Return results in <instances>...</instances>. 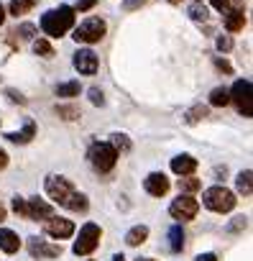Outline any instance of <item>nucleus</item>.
Returning <instances> with one entry per match:
<instances>
[{
  "label": "nucleus",
  "instance_id": "1",
  "mask_svg": "<svg viewBox=\"0 0 253 261\" xmlns=\"http://www.w3.org/2000/svg\"><path fill=\"white\" fill-rule=\"evenodd\" d=\"M72 26H74V8H69V6L54 8V11L44 13V18H41L44 34H46V36H54V39L64 36Z\"/></svg>",
  "mask_w": 253,
  "mask_h": 261
},
{
  "label": "nucleus",
  "instance_id": "2",
  "mask_svg": "<svg viewBox=\"0 0 253 261\" xmlns=\"http://www.w3.org/2000/svg\"><path fill=\"white\" fill-rule=\"evenodd\" d=\"M202 202H205V207L212 210V213H230L238 200H235V195H233L228 187L215 185V187H210V190L202 192Z\"/></svg>",
  "mask_w": 253,
  "mask_h": 261
},
{
  "label": "nucleus",
  "instance_id": "3",
  "mask_svg": "<svg viewBox=\"0 0 253 261\" xmlns=\"http://www.w3.org/2000/svg\"><path fill=\"white\" fill-rule=\"evenodd\" d=\"M100 236H102V230H100L97 223H85L79 236H77V241H74V246H72V251L77 256H90L100 246Z\"/></svg>",
  "mask_w": 253,
  "mask_h": 261
},
{
  "label": "nucleus",
  "instance_id": "4",
  "mask_svg": "<svg viewBox=\"0 0 253 261\" xmlns=\"http://www.w3.org/2000/svg\"><path fill=\"white\" fill-rule=\"evenodd\" d=\"M90 162H92V167L100 172V174H105V172H113L115 169V162H118V151L110 146V144H92V149H90Z\"/></svg>",
  "mask_w": 253,
  "mask_h": 261
},
{
  "label": "nucleus",
  "instance_id": "5",
  "mask_svg": "<svg viewBox=\"0 0 253 261\" xmlns=\"http://www.w3.org/2000/svg\"><path fill=\"white\" fill-rule=\"evenodd\" d=\"M105 31H107V26L102 18H87L74 29V41L77 44H97L105 36Z\"/></svg>",
  "mask_w": 253,
  "mask_h": 261
},
{
  "label": "nucleus",
  "instance_id": "6",
  "mask_svg": "<svg viewBox=\"0 0 253 261\" xmlns=\"http://www.w3.org/2000/svg\"><path fill=\"white\" fill-rule=\"evenodd\" d=\"M228 92H230V100L235 102V108L245 118H250L253 115V85H250V80H238L233 85V90H228Z\"/></svg>",
  "mask_w": 253,
  "mask_h": 261
},
{
  "label": "nucleus",
  "instance_id": "7",
  "mask_svg": "<svg viewBox=\"0 0 253 261\" xmlns=\"http://www.w3.org/2000/svg\"><path fill=\"white\" fill-rule=\"evenodd\" d=\"M197 213H200V202H197L192 195H179V197L169 205V215H172L174 220H182V223L194 220Z\"/></svg>",
  "mask_w": 253,
  "mask_h": 261
},
{
  "label": "nucleus",
  "instance_id": "8",
  "mask_svg": "<svg viewBox=\"0 0 253 261\" xmlns=\"http://www.w3.org/2000/svg\"><path fill=\"white\" fill-rule=\"evenodd\" d=\"M72 192H74V185H72L67 177H59V174L46 177V195H49L54 202L67 205V200L72 197Z\"/></svg>",
  "mask_w": 253,
  "mask_h": 261
},
{
  "label": "nucleus",
  "instance_id": "9",
  "mask_svg": "<svg viewBox=\"0 0 253 261\" xmlns=\"http://www.w3.org/2000/svg\"><path fill=\"white\" fill-rule=\"evenodd\" d=\"M44 233L46 236H51V238H69V236H74V223L72 220H67V218H46L44 220Z\"/></svg>",
  "mask_w": 253,
  "mask_h": 261
},
{
  "label": "nucleus",
  "instance_id": "10",
  "mask_svg": "<svg viewBox=\"0 0 253 261\" xmlns=\"http://www.w3.org/2000/svg\"><path fill=\"white\" fill-rule=\"evenodd\" d=\"M29 253L39 256V258H57V256H62V246L49 243V241L34 236V238H29Z\"/></svg>",
  "mask_w": 253,
  "mask_h": 261
},
{
  "label": "nucleus",
  "instance_id": "11",
  "mask_svg": "<svg viewBox=\"0 0 253 261\" xmlns=\"http://www.w3.org/2000/svg\"><path fill=\"white\" fill-rule=\"evenodd\" d=\"M74 69L79 74H95L97 72V54L92 49H79L74 54Z\"/></svg>",
  "mask_w": 253,
  "mask_h": 261
},
{
  "label": "nucleus",
  "instance_id": "12",
  "mask_svg": "<svg viewBox=\"0 0 253 261\" xmlns=\"http://www.w3.org/2000/svg\"><path fill=\"white\" fill-rule=\"evenodd\" d=\"M144 190H146L151 197H164V195L169 192V179H166V174L151 172V174L144 179Z\"/></svg>",
  "mask_w": 253,
  "mask_h": 261
},
{
  "label": "nucleus",
  "instance_id": "13",
  "mask_svg": "<svg viewBox=\"0 0 253 261\" xmlns=\"http://www.w3.org/2000/svg\"><path fill=\"white\" fill-rule=\"evenodd\" d=\"M51 215H54V207L46 200H39V197L26 200V218H31V220H46Z\"/></svg>",
  "mask_w": 253,
  "mask_h": 261
},
{
  "label": "nucleus",
  "instance_id": "14",
  "mask_svg": "<svg viewBox=\"0 0 253 261\" xmlns=\"http://www.w3.org/2000/svg\"><path fill=\"white\" fill-rule=\"evenodd\" d=\"M194 169H197V159L189 156V154H182V156H174V159H172V172L179 174V177H187V174H192Z\"/></svg>",
  "mask_w": 253,
  "mask_h": 261
},
{
  "label": "nucleus",
  "instance_id": "15",
  "mask_svg": "<svg viewBox=\"0 0 253 261\" xmlns=\"http://www.w3.org/2000/svg\"><path fill=\"white\" fill-rule=\"evenodd\" d=\"M0 248H3L6 253H16L21 248V238L16 230L11 228H0Z\"/></svg>",
  "mask_w": 253,
  "mask_h": 261
},
{
  "label": "nucleus",
  "instance_id": "16",
  "mask_svg": "<svg viewBox=\"0 0 253 261\" xmlns=\"http://www.w3.org/2000/svg\"><path fill=\"white\" fill-rule=\"evenodd\" d=\"M222 23H225V29H228L230 34H235V31H243V26H245V16H243V11H230V8H228Z\"/></svg>",
  "mask_w": 253,
  "mask_h": 261
},
{
  "label": "nucleus",
  "instance_id": "17",
  "mask_svg": "<svg viewBox=\"0 0 253 261\" xmlns=\"http://www.w3.org/2000/svg\"><path fill=\"white\" fill-rule=\"evenodd\" d=\"M34 136H36V123L34 120H26L23 130H18V134H6V139L13 141V144H29Z\"/></svg>",
  "mask_w": 253,
  "mask_h": 261
},
{
  "label": "nucleus",
  "instance_id": "18",
  "mask_svg": "<svg viewBox=\"0 0 253 261\" xmlns=\"http://www.w3.org/2000/svg\"><path fill=\"white\" fill-rule=\"evenodd\" d=\"M149 238V228L146 225H133L128 233H125V243L128 246H141Z\"/></svg>",
  "mask_w": 253,
  "mask_h": 261
},
{
  "label": "nucleus",
  "instance_id": "19",
  "mask_svg": "<svg viewBox=\"0 0 253 261\" xmlns=\"http://www.w3.org/2000/svg\"><path fill=\"white\" fill-rule=\"evenodd\" d=\"M250 179H253V172H250V169H245V172H240V174L235 177V187H238V192L245 195V197L253 192V182H250Z\"/></svg>",
  "mask_w": 253,
  "mask_h": 261
},
{
  "label": "nucleus",
  "instance_id": "20",
  "mask_svg": "<svg viewBox=\"0 0 253 261\" xmlns=\"http://www.w3.org/2000/svg\"><path fill=\"white\" fill-rule=\"evenodd\" d=\"M64 207H67V210H72V213H85V210L90 207V202H87V197H85L82 192H77V190H74Z\"/></svg>",
  "mask_w": 253,
  "mask_h": 261
},
{
  "label": "nucleus",
  "instance_id": "21",
  "mask_svg": "<svg viewBox=\"0 0 253 261\" xmlns=\"http://www.w3.org/2000/svg\"><path fill=\"white\" fill-rule=\"evenodd\" d=\"M228 102H230L228 87H215V90L210 92V105H212V108H225Z\"/></svg>",
  "mask_w": 253,
  "mask_h": 261
},
{
  "label": "nucleus",
  "instance_id": "22",
  "mask_svg": "<svg viewBox=\"0 0 253 261\" xmlns=\"http://www.w3.org/2000/svg\"><path fill=\"white\" fill-rule=\"evenodd\" d=\"M169 248H172L174 253H179V251L184 248V230H182V225H174V228L169 230Z\"/></svg>",
  "mask_w": 253,
  "mask_h": 261
},
{
  "label": "nucleus",
  "instance_id": "23",
  "mask_svg": "<svg viewBox=\"0 0 253 261\" xmlns=\"http://www.w3.org/2000/svg\"><path fill=\"white\" fill-rule=\"evenodd\" d=\"M57 97H77L79 95V82H62V85H57Z\"/></svg>",
  "mask_w": 253,
  "mask_h": 261
},
{
  "label": "nucleus",
  "instance_id": "24",
  "mask_svg": "<svg viewBox=\"0 0 253 261\" xmlns=\"http://www.w3.org/2000/svg\"><path fill=\"white\" fill-rule=\"evenodd\" d=\"M177 185H179V192H182V195H192V192H197V190L202 187V182H200V179H194L192 174L182 177V179H179Z\"/></svg>",
  "mask_w": 253,
  "mask_h": 261
},
{
  "label": "nucleus",
  "instance_id": "25",
  "mask_svg": "<svg viewBox=\"0 0 253 261\" xmlns=\"http://www.w3.org/2000/svg\"><path fill=\"white\" fill-rule=\"evenodd\" d=\"M36 6V0H11V13L13 16H26Z\"/></svg>",
  "mask_w": 253,
  "mask_h": 261
},
{
  "label": "nucleus",
  "instance_id": "26",
  "mask_svg": "<svg viewBox=\"0 0 253 261\" xmlns=\"http://www.w3.org/2000/svg\"><path fill=\"white\" fill-rule=\"evenodd\" d=\"M110 139H113V141H110V146H113L118 154L131 151V141H128V136H123V134H113Z\"/></svg>",
  "mask_w": 253,
  "mask_h": 261
},
{
  "label": "nucleus",
  "instance_id": "27",
  "mask_svg": "<svg viewBox=\"0 0 253 261\" xmlns=\"http://www.w3.org/2000/svg\"><path fill=\"white\" fill-rule=\"evenodd\" d=\"M34 51L39 57H54V46L46 39H34Z\"/></svg>",
  "mask_w": 253,
  "mask_h": 261
},
{
  "label": "nucleus",
  "instance_id": "28",
  "mask_svg": "<svg viewBox=\"0 0 253 261\" xmlns=\"http://www.w3.org/2000/svg\"><path fill=\"white\" fill-rule=\"evenodd\" d=\"M202 118H207V108H205V105H194V108L187 113V123H200Z\"/></svg>",
  "mask_w": 253,
  "mask_h": 261
},
{
  "label": "nucleus",
  "instance_id": "29",
  "mask_svg": "<svg viewBox=\"0 0 253 261\" xmlns=\"http://www.w3.org/2000/svg\"><path fill=\"white\" fill-rule=\"evenodd\" d=\"M16 36H21V39H34V36H36V26H34V23H21V26L16 29Z\"/></svg>",
  "mask_w": 253,
  "mask_h": 261
},
{
  "label": "nucleus",
  "instance_id": "30",
  "mask_svg": "<svg viewBox=\"0 0 253 261\" xmlns=\"http://www.w3.org/2000/svg\"><path fill=\"white\" fill-rule=\"evenodd\" d=\"M189 16H192L194 21H207V8L200 6V3H194V6L189 8Z\"/></svg>",
  "mask_w": 253,
  "mask_h": 261
},
{
  "label": "nucleus",
  "instance_id": "31",
  "mask_svg": "<svg viewBox=\"0 0 253 261\" xmlns=\"http://www.w3.org/2000/svg\"><path fill=\"white\" fill-rule=\"evenodd\" d=\"M57 113H59V115H64L67 120H74V118H79L77 108H69V105H57Z\"/></svg>",
  "mask_w": 253,
  "mask_h": 261
},
{
  "label": "nucleus",
  "instance_id": "32",
  "mask_svg": "<svg viewBox=\"0 0 253 261\" xmlns=\"http://www.w3.org/2000/svg\"><path fill=\"white\" fill-rule=\"evenodd\" d=\"M245 225H248V218H243V215H240V218H233V223L228 225V230H233V233H235V230H243Z\"/></svg>",
  "mask_w": 253,
  "mask_h": 261
},
{
  "label": "nucleus",
  "instance_id": "33",
  "mask_svg": "<svg viewBox=\"0 0 253 261\" xmlns=\"http://www.w3.org/2000/svg\"><path fill=\"white\" fill-rule=\"evenodd\" d=\"M217 49H220V51H230V49H233V39H230V36H220V39H217Z\"/></svg>",
  "mask_w": 253,
  "mask_h": 261
},
{
  "label": "nucleus",
  "instance_id": "34",
  "mask_svg": "<svg viewBox=\"0 0 253 261\" xmlns=\"http://www.w3.org/2000/svg\"><path fill=\"white\" fill-rule=\"evenodd\" d=\"M13 210L26 218V200H23V197H13Z\"/></svg>",
  "mask_w": 253,
  "mask_h": 261
},
{
  "label": "nucleus",
  "instance_id": "35",
  "mask_svg": "<svg viewBox=\"0 0 253 261\" xmlns=\"http://www.w3.org/2000/svg\"><path fill=\"white\" fill-rule=\"evenodd\" d=\"M146 3V0H123V11H136Z\"/></svg>",
  "mask_w": 253,
  "mask_h": 261
},
{
  "label": "nucleus",
  "instance_id": "36",
  "mask_svg": "<svg viewBox=\"0 0 253 261\" xmlns=\"http://www.w3.org/2000/svg\"><path fill=\"white\" fill-rule=\"evenodd\" d=\"M90 100H92V105H102V102H105V97H102V92H100L97 87L90 90Z\"/></svg>",
  "mask_w": 253,
  "mask_h": 261
},
{
  "label": "nucleus",
  "instance_id": "37",
  "mask_svg": "<svg viewBox=\"0 0 253 261\" xmlns=\"http://www.w3.org/2000/svg\"><path fill=\"white\" fill-rule=\"evenodd\" d=\"M95 3H97V0H79V3H77V11H79V13H85V11H90Z\"/></svg>",
  "mask_w": 253,
  "mask_h": 261
},
{
  "label": "nucleus",
  "instance_id": "38",
  "mask_svg": "<svg viewBox=\"0 0 253 261\" xmlns=\"http://www.w3.org/2000/svg\"><path fill=\"white\" fill-rule=\"evenodd\" d=\"M212 3V8H217V11H228V0H210Z\"/></svg>",
  "mask_w": 253,
  "mask_h": 261
},
{
  "label": "nucleus",
  "instance_id": "39",
  "mask_svg": "<svg viewBox=\"0 0 253 261\" xmlns=\"http://www.w3.org/2000/svg\"><path fill=\"white\" fill-rule=\"evenodd\" d=\"M215 64H217V69H222V72H228V74H230V72H233V67H230V64H228V62H222V59H217V62H215Z\"/></svg>",
  "mask_w": 253,
  "mask_h": 261
},
{
  "label": "nucleus",
  "instance_id": "40",
  "mask_svg": "<svg viewBox=\"0 0 253 261\" xmlns=\"http://www.w3.org/2000/svg\"><path fill=\"white\" fill-rule=\"evenodd\" d=\"M194 261H217V256H215V253H200Z\"/></svg>",
  "mask_w": 253,
  "mask_h": 261
},
{
  "label": "nucleus",
  "instance_id": "41",
  "mask_svg": "<svg viewBox=\"0 0 253 261\" xmlns=\"http://www.w3.org/2000/svg\"><path fill=\"white\" fill-rule=\"evenodd\" d=\"M6 167H8V154H6L3 149H0V172H3Z\"/></svg>",
  "mask_w": 253,
  "mask_h": 261
},
{
  "label": "nucleus",
  "instance_id": "42",
  "mask_svg": "<svg viewBox=\"0 0 253 261\" xmlns=\"http://www.w3.org/2000/svg\"><path fill=\"white\" fill-rule=\"evenodd\" d=\"M8 95H11V100H16V102H26V100H23L18 92H13V90H8Z\"/></svg>",
  "mask_w": 253,
  "mask_h": 261
},
{
  "label": "nucleus",
  "instance_id": "43",
  "mask_svg": "<svg viewBox=\"0 0 253 261\" xmlns=\"http://www.w3.org/2000/svg\"><path fill=\"white\" fill-rule=\"evenodd\" d=\"M3 23H6V8L0 6V26H3Z\"/></svg>",
  "mask_w": 253,
  "mask_h": 261
},
{
  "label": "nucleus",
  "instance_id": "44",
  "mask_svg": "<svg viewBox=\"0 0 253 261\" xmlns=\"http://www.w3.org/2000/svg\"><path fill=\"white\" fill-rule=\"evenodd\" d=\"M3 220H6V207L0 205V223H3Z\"/></svg>",
  "mask_w": 253,
  "mask_h": 261
},
{
  "label": "nucleus",
  "instance_id": "45",
  "mask_svg": "<svg viewBox=\"0 0 253 261\" xmlns=\"http://www.w3.org/2000/svg\"><path fill=\"white\" fill-rule=\"evenodd\" d=\"M113 261H125V256H123V253H115V256H113Z\"/></svg>",
  "mask_w": 253,
  "mask_h": 261
},
{
  "label": "nucleus",
  "instance_id": "46",
  "mask_svg": "<svg viewBox=\"0 0 253 261\" xmlns=\"http://www.w3.org/2000/svg\"><path fill=\"white\" fill-rule=\"evenodd\" d=\"M169 3H182V0H169Z\"/></svg>",
  "mask_w": 253,
  "mask_h": 261
},
{
  "label": "nucleus",
  "instance_id": "47",
  "mask_svg": "<svg viewBox=\"0 0 253 261\" xmlns=\"http://www.w3.org/2000/svg\"><path fill=\"white\" fill-rule=\"evenodd\" d=\"M138 261H151V258H138Z\"/></svg>",
  "mask_w": 253,
  "mask_h": 261
},
{
  "label": "nucleus",
  "instance_id": "48",
  "mask_svg": "<svg viewBox=\"0 0 253 261\" xmlns=\"http://www.w3.org/2000/svg\"><path fill=\"white\" fill-rule=\"evenodd\" d=\"M197 3H202V0H197Z\"/></svg>",
  "mask_w": 253,
  "mask_h": 261
}]
</instances>
